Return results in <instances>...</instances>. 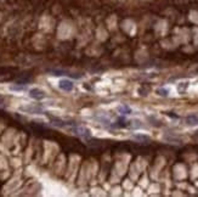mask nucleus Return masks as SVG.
Returning a JSON list of instances; mask_svg holds the SVG:
<instances>
[{
    "mask_svg": "<svg viewBox=\"0 0 198 197\" xmlns=\"http://www.w3.org/2000/svg\"><path fill=\"white\" fill-rule=\"evenodd\" d=\"M164 140L170 142V144H181L182 142V140L175 135H164Z\"/></svg>",
    "mask_w": 198,
    "mask_h": 197,
    "instance_id": "obj_7",
    "label": "nucleus"
},
{
    "mask_svg": "<svg viewBox=\"0 0 198 197\" xmlns=\"http://www.w3.org/2000/svg\"><path fill=\"white\" fill-rule=\"evenodd\" d=\"M133 139H135V140H139V141H141V142H150V136L148 135H145V134H135V135H133Z\"/></svg>",
    "mask_w": 198,
    "mask_h": 197,
    "instance_id": "obj_8",
    "label": "nucleus"
},
{
    "mask_svg": "<svg viewBox=\"0 0 198 197\" xmlns=\"http://www.w3.org/2000/svg\"><path fill=\"white\" fill-rule=\"evenodd\" d=\"M10 90H12V91H23V90H26V86L24 85H11L10 86Z\"/></svg>",
    "mask_w": 198,
    "mask_h": 197,
    "instance_id": "obj_11",
    "label": "nucleus"
},
{
    "mask_svg": "<svg viewBox=\"0 0 198 197\" xmlns=\"http://www.w3.org/2000/svg\"><path fill=\"white\" fill-rule=\"evenodd\" d=\"M58 88L61 90L67 91V93H68V91H72L74 89V83L72 81H69V79H61L58 82Z\"/></svg>",
    "mask_w": 198,
    "mask_h": 197,
    "instance_id": "obj_4",
    "label": "nucleus"
},
{
    "mask_svg": "<svg viewBox=\"0 0 198 197\" xmlns=\"http://www.w3.org/2000/svg\"><path fill=\"white\" fill-rule=\"evenodd\" d=\"M29 96H31L32 99H34V100L40 101V100L45 99L46 93H45L44 90L39 89V88H33V89H31V90H29Z\"/></svg>",
    "mask_w": 198,
    "mask_h": 197,
    "instance_id": "obj_3",
    "label": "nucleus"
},
{
    "mask_svg": "<svg viewBox=\"0 0 198 197\" xmlns=\"http://www.w3.org/2000/svg\"><path fill=\"white\" fill-rule=\"evenodd\" d=\"M185 123H186L189 127L198 125V116L197 114H189L186 118H185Z\"/></svg>",
    "mask_w": 198,
    "mask_h": 197,
    "instance_id": "obj_5",
    "label": "nucleus"
},
{
    "mask_svg": "<svg viewBox=\"0 0 198 197\" xmlns=\"http://www.w3.org/2000/svg\"><path fill=\"white\" fill-rule=\"evenodd\" d=\"M21 112L24 113H29V114H42L44 112V108L40 106V105H35V103H31V105H24V106L20 107Z\"/></svg>",
    "mask_w": 198,
    "mask_h": 197,
    "instance_id": "obj_1",
    "label": "nucleus"
},
{
    "mask_svg": "<svg viewBox=\"0 0 198 197\" xmlns=\"http://www.w3.org/2000/svg\"><path fill=\"white\" fill-rule=\"evenodd\" d=\"M72 131L78 135V136H80L82 139H89L91 138V133H90V130L86 128V127H83V125H77L72 129Z\"/></svg>",
    "mask_w": 198,
    "mask_h": 197,
    "instance_id": "obj_2",
    "label": "nucleus"
},
{
    "mask_svg": "<svg viewBox=\"0 0 198 197\" xmlns=\"http://www.w3.org/2000/svg\"><path fill=\"white\" fill-rule=\"evenodd\" d=\"M0 105H4V97L0 96Z\"/></svg>",
    "mask_w": 198,
    "mask_h": 197,
    "instance_id": "obj_12",
    "label": "nucleus"
},
{
    "mask_svg": "<svg viewBox=\"0 0 198 197\" xmlns=\"http://www.w3.org/2000/svg\"><path fill=\"white\" fill-rule=\"evenodd\" d=\"M117 111L119 112L122 116H128V114L133 113V110H131V107L128 106V105H119V106L117 107Z\"/></svg>",
    "mask_w": 198,
    "mask_h": 197,
    "instance_id": "obj_6",
    "label": "nucleus"
},
{
    "mask_svg": "<svg viewBox=\"0 0 198 197\" xmlns=\"http://www.w3.org/2000/svg\"><path fill=\"white\" fill-rule=\"evenodd\" d=\"M187 86H189V82H185V83H180L179 85H178V91L180 94H182L185 90L187 89Z\"/></svg>",
    "mask_w": 198,
    "mask_h": 197,
    "instance_id": "obj_10",
    "label": "nucleus"
},
{
    "mask_svg": "<svg viewBox=\"0 0 198 197\" xmlns=\"http://www.w3.org/2000/svg\"><path fill=\"white\" fill-rule=\"evenodd\" d=\"M156 93H157V95H159V96H163V97H165V96H168V95H169L170 90H169L168 88H158V89L156 90Z\"/></svg>",
    "mask_w": 198,
    "mask_h": 197,
    "instance_id": "obj_9",
    "label": "nucleus"
}]
</instances>
